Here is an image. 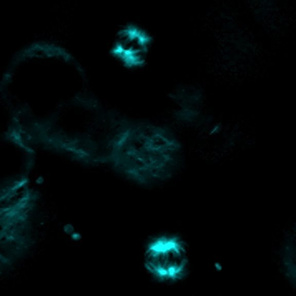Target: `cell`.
Returning a JSON list of instances; mask_svg holds the SVG:
<instances>
[{
    "label": "cell",
    "instance_id": "1",
    "mask_svg": "<svg viewBox=\"0 0 296 296\" xmlns=\"http://www.w3.org/2000/svg\"><path fill=\"white\" fill-rule=\"evenodd\" d=\"M122 142L123 172L132 180L153 183L168 178L173 172L178 146L164 127L128 126Z\"/></svg>",
    "mask_w": 296,
    "mask_h": 296
},
{
    "label": "cell",
    "instance_id": "2",
    "mask_svg": "<svg viewBox=\"0 0 296 296\" xmlns=\"http://www.w3.org/2000/svg\"><path fill=\"white\" fill-rule=\"evenodd\" d=\"M145 251L144 268L155 279L172 282L185 275L188 264L186 249L177 236H157L148 243Z\"/></svg>",
    "mask_w": 296,
    "mask_h": 296
}]
</instances>
